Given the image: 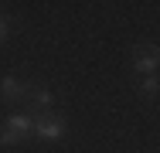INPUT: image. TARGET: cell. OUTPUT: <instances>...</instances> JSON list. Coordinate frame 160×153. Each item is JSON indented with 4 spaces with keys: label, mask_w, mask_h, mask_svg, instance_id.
<instances>
[{
    "label": "cell",
    "mask_w": 160,
    "mask_h": 153,
    "mask_svg": "<svg viewBox=\"0 0 160 153\" xmlns=\"http://www.w3.org/2000/svg\"><path fill=\"white\" fill-rule=\"evenodd\" d=\"M65 133H68V119H65L62 112H55V109L34 119V136L44 140V143H58Z\"/></svg>",
    "instance_id": "obj_1"
},
{
    "label": "cell",
    "mask_w": 160,
    "mask_h": 153,
    "mask_svg": "<svg viewBox=\"0 0 160 153\" xmlns=\"http://www.w3.org/2000/svg\"><path fill=\"white\" fill-rule=\"evenodd\" d=\"M31 119H38V116H44V112H51L55 109V92L48 89V85H34L28 89V95H24V106H21Z\"/></svg>",
    "instance_id": "obj_2"
},
{
    "label": "cell",
    "mask_w": 160,
    "mask_h": 153,
    "mask_svg": "<svg viewBox=\"0 0 160 153\" xmlns=\"http://www.w3.org/2000/svg\"><path fill=\"white\" fill-rule=\"evenodd\" d=\"M129 65L136 75H160V48L157 44H136L133 55H129Z\"/></svg>",
    "instance_id": "obj_3"
},
{
    "label": "cell",
    "mask_w": 160,
    "mask_h": 153,
    "mask_svg": "<svg viewBox=\"0 0 160 153\" xmlns=\"http://www.w3.org/2000/svg\"><path fill=\"white\" fill-rule=\"evenodd\" d=\"M28 89H31L28 78H21V75H3V78H0V102H7V106H24Z\"/></svg>",
    "instance_id": "obj_4"
},
{
    "label": "cell",
    "mask_w": 160,
    "mask_h": 153,
    "mask_svg": "<svg viewBox=\"0 0 160 153\" xmlns=\"http://www.w3.org/2000/svg\"><path fill=\"white\" fill-rule=\"evenodd\" d=\"M0 126H7L10 133H17L24 143H28V136H34V119L28 116V112H24V109H14V112H7Z\"/></svg>",
    "instance_id": "obj_5"
},
{
    "label": "cell",
    "mask_w": 160,
    "mask_h": 153,
    "mask_svg": "<svg viewBox=\"0 0 160 153\" xmlns=\"http://www.w3.org/2000/svg\"><path fill=\"white\" fill-rule=\"evenodd\" d=\"M136 89H140L143 99H157V95H160V75H143Z\"/></svg>",
    "instance_id": "obj_6"
},
{
    "label": "cell",
    "mask_w": 160,
    "mask_h": 153,
    "mask_svg": "<svg viewBox=\"0 0 160 153\" xmlns=\"http://www.w3.org/2000/svg\"><path fill=\"white\" fill-rule=\"evenodd\" d=\"M21 143H24V140H21L17 133H10L7 126H0V146H21Z\"/></svg>",
    "instance_id": "obj_7"
},
{
    "label": "cell",
    "mask_w": 160,
    "mask_h": 153,
    "mask_svg": "<svg viewBox=\"0 0 160 153\" xmlns=\"http://www.w3.org/2000/svg\"><path fill=\"white\" fill-rule=\"evenodd\" d=\"M7 37H10V17L0 10V44H7Z\"/></svg>",
    "instance_id": "obj_8"
}]
</instances>
